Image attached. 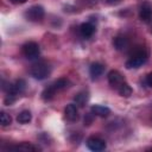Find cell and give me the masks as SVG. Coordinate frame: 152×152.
I'll return each instance as SVG.
<instances>
[{"mask_svg": "<svg viewBox=\"0 0 152 152\" xmlns=\"http://www.w3.org/2000/svg\"><path fill=\"white\" fill-rule=\"evenodd\" d=\"M52 84H53V87L56 88V90L59 91V90H64V89L69 88V87H70V81H69L68 78H65V77H61V78L56 80Z\"/></svg>", "mask_w": 152, "mask_h": 152, "instance_id": "cell-15", "label": "cell"}, {"mask_svg": "<svg viewBox=\"0 0 152 152\" xmlns=\"http://www.w3.org/2000/svg\"><path fill=\"white\" fill-rule=\"evenodd\" d=\"M11 150H15V151H25V152H28V151H37L38 147L28 144V142H23L20 145H15V146H12L10 147Z\"/></svg>", "mask_w": 152, "mask_h": 152, "instance_id": "cell-19", "label": "cell"}, {"mask_svg": "<svg viewBox=\"0 0 152 152\" xmlns=\"http://www.w3.org/2000/svg\"><path fill=\"white\" fill-rule=\"evenodd\" d=\"M91 121H93V119H91V118H89V114L84 116V125H87V126H89V125L91 124Z\"/></svg>", "mask_w": 152, "mask_h": 152, "instance_id": "cell-22", "label": "cell"}, {"mask_svg": "<svg viewBox=\"0 0 152 152\" xmlns=\"http://www.w3.org/2000/svg\"><path fill=\"white\" fill-rule=\"evenodd\" d=\"M147 58H148V53H147V51L145 49L135 50L133 52V55L126 61L125 66L127 69H138V68H140L142 64H145L147 62Z\"/></svg>", "mask_w": 152, "mask_h": 152, "instance_id": "cell-1", "label": "cell"}, {"mask_svg": "<svg viewBox=\"0 0 152 152\" xmlns=\"http://www.w3.org/2000/svg\"><path fill=\"white\" fill-rule=\"evenodd\" d=\"M56 93H57V90H56V88L53 87V84H50V86H48V87L42 91V99H43L44 101H50V100L53 99V96H55Z\"/></svg>", "mask_w": 152, "mask_h": 152, "instance_id": "cell-14", "label": "cell"}, {"mask_svg": "<svg viewBox=\"0 0 152 152\" xmlns=\"http://www.w3.org/2000/svg\"><path fill=\"white\" fill-rule=\"evenodd\" d=\"M113 45H114V48H115L116 50H125V49L128 48V45H129V40H128V38H127L126 36H124V34H119V36H116V37L114 38V40H113Z\"/></svg>", "mask_w": 152, "mask_h": 152, "instance_id": "cell-11", "label": "cell"}, {"mask_svg": "<svg viewBox=\"0 0 152 152\" xmlns=\"http://www.w3.org/2000/svg\"><path fill=\"white\" fill-rule=\"evenodd\" d=\"M24 15L28 21H40L45 15V11H44L43 6L34 5V6H31L30 8H27Z\"/></svg>", "mask_w": 152, "mask_h": 152, "instance_id": "cell-3", "label": "cell"}, {"mask_svg": "<svg viewBox=\"0 0 152 152\" xmlns=\"http://www.w3.org/2000/svg\"><path fill=\"white\" fill-rule=\"evenodd\" d=\"M32 119V115H31V112L30 110H21L18 115H17V121L21 125H26L31 121Z\"/></svg>", "mask_w": 152, "mask_h": 152, "instance_id": "cell-18", "label": "cell"}, {"mask_svg": "<svg viewBox=\"0 0 152 152\" xmlns=\"http://www.w3.org/2000/svg\"><path fill=\"white\" fill-rule=\"evenodd\" d=\"M107 78H108V83H109L113 88H116V89L119 88L120 84H122V83L125 82L124 76H122L121 72L118 71V70H110V71L108 72V75H107Z\"/></svg>", "mask_w": 152, "mask_h": 152, "instance_id": "cell-9", "label": "cell"}, {"mask_svg": "<svg viewBox=\"0 0 152 152\" xmlns=\"http://www.w3.org/2000/svg\"><path fill=\"white\" fill-rule=\"evenodd\" d=\"M21 51H23V55L27 58V59H36L39 53H40V48L38 45V43L36 42H27L23 45L21 48Z\"/></svg>", "mask_w": 152, "mask_h": 152, "instance_id": "cell-4", "label": "cell"}, {"mask_svg": "<svg viewBox=\"0 0 152 152\" xmlns=\"http://www.w3.org/2000/svg\"><path fill=\"white\" fill-rule=\"evenodd\" d=\"M146 151H152V147H148V148H146Z\"/></svg>", "mask_w": 152, "mask_h": 152, "instance_id": "cell-25", "label": "cell"}, {"mask_svg": "<svg viewBox=\"0 0 152 152\" xmlns=\"http://www.w3.org/2000/svg\"><path fill=\"white\" fill-rule=\"evenodd\" d=\"M139 18L141 21L150 24L152 23V5L150 2H144L139 10Z\"/></svg>", "mask_w": 152, "mask_h": 152, "instance_id": "cell-7", "label": "cell"}, {"mask_svg": "<svg viewBox=\"0 0 152 152\" xmlns=\"http://www.w3.org/2000/svg\"><path fill=\"white\" fill-rule=\"evenodd\" d=\"M25 89H26V82L23 78H19V80H15L14 83H10L8 88L6 89V94L17 97L18 95L23 94Z\"/></svg>", "mask_w": 152, "mask_h": 152, "instance_id": "cell-5", "label": "cell"}, {"mask_svg": "<svg viewBox=\"0 0 152 152\" xmlns=\"http://www.w3.org/2000/svg\"><path fill=\"white\" fill-rule=\"evenodd\" d=\"M88 93L87 91H80V93H77L76 95H75V97H74V102L78 106V107H83L86 103H87V101H88Z\"/></svg>", "mask_w": 152, "mask_h": 152, "instance_id": "cell-16", "label": "cell"}, {"mask_svg": "<svg viewBox=\"0 0 152 152\" xmlns=\"http://www.w3.org/2000/svg\"><path fill=\"white\" fill-rule=\"evenodd\" d=\"M103 71H104V65L102 63L95 62V63H91V65L89 66V74L93 80L99 78L103 74Z\"/></svg>", "mask_w": 152, "mask_h": 152, "instance_id": "cell-10", "label": "cell"}, {"mask_svg": "<svg viewBox=\"0 0 152 152\" xmlns=\"http://www.w3.org/2000/svg\"><path fill=\"white\" fill-rule=\"evenodd\" d=\"M151 33H152V28H151Z\"/></svg>", "mask_w": 152, "mask_h": 152, "instance_id": "cell-26", "label": "cell"}, {"mask_svg": "<svg viewBox=\"0 0 152 152\" xmlns=\"http://www.w3.org/2000/svg\"><path fill=\"white\" fill-rule=\"evenodd\" d=\"M64 116L68 121L75 122L80 119V113H78V106L76 103H69L64 108Z\"/></svg>", "mask_w": 152, "mask_h": 152, "instance_id": "cell-6", "label": "cell"}, {"mask_svg": "<svg viewBox=\"0 0 152 152\" xmlns=\"http://www.w3.org/2000/svg\"><path fill=\"white\" fill-rule=\"evenodd\" d=\"M118 93H119L120 96H122V97H129V96L132 95L133 90H132L131 86H129L127 82H124L122 84L119 86V88H118Z\"/></svg>", "mask_w": 152, "mask_h": 152, "instance_id": "cell-17", "label": "cell"}, {"mask_svg": "<svg viewBox=\"0 0 152 152\" xmlns=\"http://www.w3.org/2000/svg\"><path fill=\"white\" fill-rule=\"evenodd\" d=\"M95 32V26L91 23H83L80 26V33L83 38H90Z\"/></svg>", "mask_w": 152, "mask_h": 152, "instance_id": "cell-13", "label": "cell"}, {"mask_svg": "<svg viewBox=\"0 0 152 152\" xmlns=\"http://www.w3.org/2000/svg\"><path fill=\"white\" fill-rule=\"evenodd\" d=\"M145 83H146L150 88H152V71L146 75V77H145Z\"/></svg>", "mask_w": 152, "mask_h": 152, "instance_id": "cell-21", "label": "cell"}, {"mask_svg": "<svg viewBox=\"0 0 152 152\" xmlns=\"http://www.w3.org/2000/svg\"><path fill=\"white\" fill-rule=\"evenodd\" d=\"M93 115H96V116H100V118H106L110 114V109L106 106H101V104H94L91 106L90 108Z\"/></svg>", "mask_w": 152, "mask_h": 152, "instance_id": "cell-12", "label": "cell"}, {"mask_svg": "<svg viewBox=\"0 0 152 152\" xmlns=\"http://www.w3.org/2000/svg\"><path fill=\"white\" fill-rule=\"evenodd\" d=\"M0 122H1V126L6 127V126H10L12 124V118L10 114H7L6 112H1L0 113Z\"/></svg>", "mask_w": 152, "mask_h": 152, "instance_id": "cell-20", "label": "cell"}, {"mask_svg": "<svg viewBox=\"0 0 152 152\" xmlns=\"http://www.w3.org/2000/svg\"><path fill=\"white\" fill-rule=\"evenodd\" d=\"M50 72H51V66L45 61L37 62L31 68V76L36 80H44V78L49 77Z\"/></svg>", "mask_w": 152, "mask_h": 152, "instance_id": "cell-2", "label": "cell"}, {"mask_svg": "<svg viewBox=\"0 0 152 152\" xmlns=\"http://www.w3.org/2000/svg\"><path fill=\"white\" fill-rule=\"evenodd\" d=\"M107 1V4L108 5H112V6H114V5H118V4H120L122 0H106Z\"/></svg>", "mask_w": 152, "mask_h": 152, "instance_id": "cell-23", "label": "cell"}, {"mask_svg": "<svg viewBox=\"0 0 152 152\" xmlns=\"http://www.w3.org/2000/svg\"><path fill=\"white\" fill-rule=\"evenodd\" d=\"M27 0H11L12 4H15V5H20V4H25Z\"/></svg>", "mask_w": 152, "mask_h": 152, "instance_id": "cell-24", "label": "cell"}, {"mask_svg": "<svg viewBox=\"0 0 152 152\" xmlns=\"http://www.w3.org/2000/svg\"><path fill=\"white\" fill-rule=\"evenodd\" d=\"M87 147L91 151H103L106 148V141L99 137H90L87 139Z\"/></svg>", "mask_w": 152, "mask_h": 152, "instance_id": "cell-8", "label": "cell"}]
</instances>
